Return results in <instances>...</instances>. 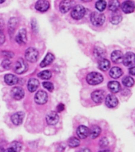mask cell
<instances>
[{
  "mask_svg": "<svg viewBox=\"0 0 135 152\" xmlns=\"http://www.w3.org/2000/svg\"><path fill=\"white\" fill-rule=\"evenodd\" d=\"M0 152H4V149L2 148V147H0Z\"/></svg>",
  "mask_w": 135,
  "mask_h": 152,
  "instance_id": "obj_43",
  "label": "cell"
},
{
  "mask_svg": "<svg viewBox=\"0 0 135 152\" xmlns=\"http://www.w3.org/2000/svg\"><path fill=\"white\" fill-rule=\"evenodd\" d=\"M104 80V76L97 72H91L86 77V81L90 85H97Z\"/></svg>",
  "mask_w": 135,
  "mask_h": 152,
  "instance_id": "obj_1",
  "label": "cell"
},
{
  "mask_svg": "<svg viewBox=\"0 0 135 152\" xmlns=\"http://www.w3.org/2000/svg\"><path fill=\"white\" fill-rule=\"evenodd\" d=\"M40 85V83L39 81L36 79V78H30L28 82V84H27V87H28V90L30 91V92H34L36 90H37L38 86Z\"/></svg>",
  "mask_w": 135,
  "mask_h": 152,
  "instance_id": "obj_18",
  "label": "cell"
},
{
  "mask_svg": "<svg viewBox=\"0 0 135 152\" xmlns=\"http://www.w3.org/2000/svg\"><path fill=\"white\" fill-rule=\"evenodd\" d=\"M110 76L113 78H118L122 75H123V71L120 67L118 66H114L110 71Z\"/></svg>",
  "mask_w": 135,
  "mask_h": 152,
  "instance_id": "obj_23",
  "label": "cell"
},
{
  "mask_svg": "<svg viewBox=\"0 0 135 152\" xmlns=\"http://www.w3.org/2000/svg\"><path fill=\"white\" fill-rule=\"evenodd\" d=\"M25 58L28 62L31 63H34L38 59V56H39V52L36 48H28V49L26 50L25 52Z\"/></svg>",
  "mask_w": 135,
  "mask_h": 152,
  "instance_id": "obj_4",
  "label": "cell"
},
{
  "mask_svg": "<svg viewBox=\"0 0 135 152\" xmlns=\"http://www.w3.org/2000/svg\"><path fill=\"white\" fill-rule=\"evenodd\" d=\"M54 55L52 54V53H47L46 55V56L44 57V59H43L42 62L40 63V66L41 67H45V66H48V65L52 64V62L54 61Z\"/></svg>",
  "mask_w": 135,
  "mask_h": 152,
  "instance_id": "obj_20",
  "label": "cell"
},
{
  "mask_svg": "<svg viewBox=\"0 0 135 152\" xmlns=\"http://www.w3.org/2000/svg\"><path fill=\"white\" fill-rule=\"evenodd\" d=\"M59 120V116L55 112H51L46 116V121L50 125H54L58 123Z\"/></svg>",
  "mask_w": 135,
  "mask_h": 152,
  "instance_id": "obj_12",
  "label": "cell"
},
{
  "mask_svg": "<svg viewBox=\"0 0 135 152\" xmlns=\"http://www.w3.org/2000/svg\"><path fill=\"white\" fill-rule=\"evenodd\" d=\"M48 96L47 93L44 90H40L36 94L35 96V102L39 104H44L47 102Z\"/></svg>",
  "mask_w": 135,
  "mask_h": 152,
  "instance_id": "obj_8",
  "label": "cell"
},
{
  "mask_svg": "<svg viewBox=\"0 0 135 152\" xmlns=\"http://www.w3.org/2000/svg\"><path fill=\"white\" fill-rule=\"evenodd\" d=\"M5 2V0H0V4L1 3H2V2Z\"/></svg>",
  "mask_w": 135,
  "mask_h": 152,
  "instance_id": "obj_44",
  "label": "cell"
},
{
  "mask_svg": "<svg viewBox=\"0 0 135 152\" xmlns=\"http://www.w3.org/2000/svg\"><path fill=\"white\" fill-rule=\"evenodd\" d=\"M91 97H92V101L95 102V103H101L103 102L104 97V90H95L91 94Z\"/></svg>",
  "mask_w": 135,
  "mask_h": 152,
  "instance_id": "obj_10",
  "label": "cell"
},
{
  "mask_svg": "<svg viewBox=\"0 0 135 152\" xmlns=\"http://www.w3.org/2000/svg\"><path fill=\"white\" fill-rule=\"evenodd\" d=\"M36 9L40 12H46L49 9L50 3L47 0H38L36 3Z\"/></svg>",
  "mask_w": 135,
  "mask_h": 152,
  "instance_id": "obj_11",
  "label": "cell"
},
{
  "mask_svg": "<svg viewBox=\"0 0 135 152\" xmlns=\"http://www.w3.org/2000/svg\"><path fill=\"white\" fill-rule=\"evenodd\" d=\"M28 70V64L23 59H19L15 64L14 66V71L18 75L25 73Z\"/></svg>",
  "mask_w": 135,
  "mask_h": 152,
  "instance_id": "obj_5",
  "label": "cell"
},
{
  "mask_svg": "<svg viewBox=\"0 0 135 152\" xmlns=\"http://www.w3.org/2000/svg\"><path fill=\"white\" fill-rule=\"evenodd\" d=\"M90 20L94 26H100L105 22V15L99 12H93L90 16Z\"/></svg>",
  "mask_w": 135,
  "mask_h": 152,
  "instance_id": "obj_2",
  "label": "cell"
},
{
  "mask_svg": "<svg viewBox=\"0 0 135 152\" xmlns=\"http://www.w3.org/2000/svg\"><path fill=\"white\" fill-rule=\"evenodd\" d=\"M122 19H123V18H122V16H121L120 14H114L113 16L111 17V22L112 24H114V25H117V24H118L119 22H121Z\"/></svg>",
  "mask_w": 135,
  "mask_h": 152,
  "instance_id": "obj_32",
  "label": "cell"
},
{
  "mask_svg": "<svg viewBox=\"0 0 135 152\" xmlns=\"http://www.w3.org/2000/svg\"><path fill=\"white\" fill-rule=\"evenodd\" d=\"M121 7H122V10L125 14H130V13H133L134 10L135 4L134 2L131 0H127V1H125L123 2Z\"/></svg>",
  "mask_w": 135,
  "mask_h": 152,
  "instance_id": "obj_9",
  "label": "cell"
},
{
  "mask_svg": "<svg viewBox=\"0 0 135 152\" xmlns=\"http://www.w3.org/2000/svg\"><path fill=\"white\" fill-rule=\"evenodd\" d=\"M85 14V7H82L81 5H78L73 7V10L71 11V17L75 20H79L82 18Z\"/></svg>",
  "mask_w": 135,
  "mask_h": 152,
  "instance_id": "obj_3",
  "label": "cell"
},
{
  "mask_svg": "<svg viewBox=\"0 0 135 152\" xmlns=\"http://www.w3.org/2000/svg\"><path fill=\"white\" fill-rule=\"evenodd\" d=\"M77 135L80 139H86L89 135V129L86 126H79L77 129Z\"/></svg>",
  "mask_w": 135,
  "mask_h": 152,
  "instance_id": "obj_15",
  "label": "cell"
},
{
  "mask_svg": "<svg viewBox=\"0 0 135 152\" xmlns=\"http://www.w3.org/2000/svg\"><path fill=\"white\" fill-rule=\"evenodd\" d=\"M98 66H99V68L103 71H107L109 68H110V66H111V64H110V61L107 60L106 59H100L99 61V64H98Z\"/></svg>",
  "mask_w": 135,
  "mask_h": 152,
  "instance_id": "obj_24",
  "label": "cell"
},
{
  "mask_svg": "<svg viewBox=\"0 0 135 152\" xmlns=\"http://www.w3.org/2000/svg\"><path fill=\"white\" fill-rule=\"evenodd\" d=\"M94 56L97 58V59H103L105 58L106 56V53H105V51H104L103 48H96L94 49Z\"/></svg>",
  "mask_w": 135,
  "mask_h": 152,
  "instance_id": "obj_25",
  "label": "cell"
},
{
  "mask_svg": "<svg viewBox=\"0 0 135 152\" xmlns=\"http://www.w3.org/2000/svg\"><path fill=\"white\" fill-rule=\"evenodd\" d=\"M4 80L7 85L9 86L15 85L16 83H18V78H17V76L14 75H12V74L6 75H5Z\"/></svg>",
  "mask_w": 135,
  "mask_h": 152,
  "instance_id": "obj_19",
  "label": "cell"
},
{
  "mask_svg": "<svg viewBox=\"0 0 135 152\" xmlns=\"http://www.w3.org/2000/svg\"><path fill=\"white\" fill-rule=\"evenodd\" d=\"M64 108H65V106H64L63 104H59V105H58V107H57V109H58V111L59 112H62V110L64 109Z\"/></svg>",
  "mask_w": 135,
  "mask_h": 152,
  "instance_id": "obj_38",
  "label": "cell"
},
{
  "mask_svg": "<svg viewBox=\"0 0 135 152\" xmlns=\"http://www.w3.org/2000/svg\"><path fill=\"white\" fill-rule=\"evenodd\" d=\"M100 132H101V129H100L99 126L97 125L92 127L91 130H89V135H91L92 139H96V138L98 137Z\"/></svg>",
  "mask_w": 135,
  "mask_h": 152,
  "instance_id": "obj_26",
  "label": "cell"
},
{
  "mask_svg": "<svg viewBox=\"0 0 135 152\" xmlns=\"http://www.w3.org/2000/svg\"><path fill=\"white\" fill-rule=\"evenodd\" d=\"M111 60L115 63V64H119L123 60V52L121 51H114L112 53H111Z\"/></svg>",
  "mask_w": 135,
  "mask_h": 152,
  "instance_id": "obj_21",
  "label": "cell"
},
{
  "mask_svg": "<svg viewBox=\"0 0 135 152\" xmlns=\"http://www.w3.org/2000/svg\"><path fill=\"white\" fill-rule=\"evenodd\" d=\"M119 6H120V3H119L118 0H111L109 2L108 9L111 11H116V10H118Z\"/></svg>",
  "mask_w": 135,
  "mask_h": 152,
  "instance_id": "obj_27",
  "label": "cell"
},
{
  "mask_svg": "<svg viewBox=\"0 0 135 152\" xmlns=\"http://www.w3.org/2000/svg\"><path fill=\"white\" fill-rule=\"evenodd\" d=\"M4 41H5V36L2 31L0 30V45H2V43H4Z\"/></svg>",
  "mask_w": 135,
  "mask_h": 152,
  "instance_id": "obj_37",
  "label": "cell"
},
{
  "mask_svg": "<svg viewBox=\"0 0 135 152\" xmlns=\"http://www.w3.org/2000/svg\"><path fill=\"white\" fill-rule=\"evenodd\" d=\"M99 152H111L110 151H108V150H104V151H101Z\"/></svg>",
  "mask_w": 135,
  "mask_h": 152,
  "instance_id": "obj_42",
  "label": "cell"
},
{
  "mask_svg": "<svg viewBox=\"0 0 135 152\" xmlns=\"http://www.w3.org/2000/svg\"><path fill=\"white\" fill-rule=\"evenodd\" d=\"M129 72L131 75H135V67L134 66H131L129 70Z\"/></svg>",
  "mask_w": 135,
  "mask_h": 152,
  "instance_id": "obj_39",
  "label": "cell"
},
{
  "mask_svg": "<svg viewBox=\"0 0 135 152\" xmlns=\"http://www.w3.org/2000/svg\"><path fill=\"white\" fill-rule=\"evenodd\" d=\"M38 76L42 79H49L52 77V72L49 71H41L38 74Z\"/></svg>",
  "mask_w": 135,
  "mask_h": 152,
  "instance_id": "obj_31",
  "label": "cell"
},
{
  "mask_svg": "<svg viewBox=\"0 0 135 152\" xmlns=\"http://www.w3.org/2000/svg\"><path fill=\"white\" fill-rule=\"evenodd\" d=\"M108 89L112 93H118L121 89L120 84L117 81H111L108 83Z\"/></svg>",
  "mask_w": 135,
  "mask_h": 152,
  "instance_id": "obj_22",
  "label": "cell"
},
{
  "mask_svg": "<svg viewBox=\"0 0 135 152\" xmlns=\"http://www.w3.org/2000/svg\"><path fill=\"white\" fill-rule=\"evenodd\" d=\"M24 116H25V114H24L23 112H17V113L12 115V122L15 125H20L22 123V121H23Z\"/></svg>",
  "mask_w": 135,
  "mask_h": 152,
  "instance_id": "obj_16",
  "label": "cell"
},
{
  "mask_svg": "<svg viewBox=\"0 0 135 152\" xmlns=\"http://www.w3.org/2000/svg\"><path fill=\"white\" fill-rule=\"evenodd\" d=\"M123 85L126 86V87H131L134 84V80L132 77H130V76H126L123 79Z\"/></svg>",
  "mask_w": 135,
  "mask_h": 152,
  "instance_id": "obj_28",
  "label": "cell"
},
{
  "mask_svg": "<svg viewBox=\"0 0 135 152\" xmlns=\"http://www.w3.org/2000/svg\"><path fill=\"white\" fill-rule=\"evenodd\" d=\"M43 86H44V87L49 90L50 92H52L54 90V86H53V84L52 83H50V82H44V83H43Z\"/></svg>",
  "mask_w": 135,
  "mask_h": 152,
  "instance_id": "obj_34",
  "label": "cell"
},
{
  "mask_svg": "<svg viewBox=\"0 0 135 152\" xmlns=\"http://www.w3.org/2000/svg\"><path fill=\"white\" fill-rule=\"evenodd\" d=\"M96 8H97V10L99 11H103L105 10L107 7V2L105 0H98L97 2H96Z\"/></svg>",
  "mask_w": 135,
  "mask_h": 152,
  "instance_id": "obj_29",
  "label": "cell"
},
{
  "mask_svg": "<svg viewBox=\"0 0 135 152\" xmlns=\"http://www.w3.org/2000/svg\"><path fill=\"white\" fill-rule=\"evenodd\" d=\"M16 41L19 45H25L27 42V33L25 28H22L19 31L16 36Z\"/></svg>",
  "mask_w": 135,
  "mask_h": 152,
  "instance_id": "obj_14",
  "label": "cell"
},
{
  "mask_svg": "<svg viewBox=\"0 0 135 152\" xmlns=\"http://www.w3.org/2000/svg\"><path fill=\"white\" fill-rule=\"evenodd\" d=\"M79 152H91V151L89 148H83Z\"/></svg>",
  "mask_w": 135,
  "mask_h": 152,
  "instance_id": "obj_41",
  "label": "cell"
},
{
  "mask_svg": "<svg viewBox=\"0 0 135 152\" xmlns=\"http://www.w3.org/2000/svg\"><path fill=\"white\" fill-rule=\"evenodd\" d=\"M25 95V91L22 88L16 86L11 90V96L15 100H21Z\"/></svg>",
  "mask_w": 135,
  "mask_h": 152,
  "instance_id": "obj_13",
  "label": "cell"
},
{
  "mask_svg": "<svg viewBox=\"0 0 135 152\" xmlns=\"http://www.w3.org/2000/svg\"><path fill=\"white\" fill-rule=\"evenodd\" d=\"M118 98L113 94H108L105 100V104L109 108H114L118 104Z\"/></svg>",
  "mask_w": 135,
  "mask_h": 152,
  "instance_id": "obj_17",
  "label": "cell"
},
{
  "mask_svg": "<svg viewBox=\"0 0 135 152\" xmlns=\"http://www.w3.org/2000/svg\"><path fill=\"white\" fill-rule=\"evenodd\" d=\"M4 152H16V151H15L13 148L9 147V148H7V150H4Z\"/></svg>",
  "mask_w": 135,
  "mask_h": 152,
  "instance_id": "obj_40",
  "label": "cell"
},
{
  "mask_svg": "<svg viewBox=\"0 0 135 152\" xmlns=\"http://www.w3.org/2000/svg\"><path fill=\"white\" fill-rule=\"evenodd\" d=\"M69 146L72 148H75V147H78L80 144V140H78V138L72 137L69 140Z\"/></svg>",
  "mask_w": 135,
  "mask_h": 152,
  "instance_id": "obj_30",
  "label": "cell"
},
{
  "mask_svg": "<svg viewBox=\"0 0 135 152\" xmlns=\"http://www.w3.org/2000/svg\"><path fill=\"white\" fill-rule=\"evenodd\" d=\"M2 66L4 67L5 69H8L10 67V66H11V62L9 61V59H5V60H3L2 63Z\"/></svg>",
  "mask_w": 135,
  "mask_h": 152,
  "instance_id": "obj_35",
  "label": "cell"
},
{
  "mask_svg": "<svg viewBox=\"0 0 135 152\" xmlns=\"http://www.w3.org/2000/svg\"><path fill=\"white\" fill-rule=\"evenodd\" d=\"M108 144V141L107 140L106 138H102L101 140H100V142H99V145H100V147H107Z\"/></svg>",
  "mask_w": 135,
  "mask_h": 152,
  "instance_id": "obj_36",
  "label": "cell"
},
{
  "mask_svg": "<svg viewBox=\"0 0 135 152\" xmlns=\"http://www.w3.org/2000/svg\"><path fill=\"white\" fill-rule=\"evenodd\" d=\"M135 55L133 52H127L125 56H123L122 62L126 66H134V65Z\"/></svg>",
  "mask_w": 135,
  "mask_h": 152,
  "instance_id": "obj_7",
  "label": "cell"
},
{
  "mask_svg": "<svg viewBox=\"0 0 135 152\" xmlns=\"http://www.w3.org/2000/svg\"><path fill=\"white\" fill-rule=\"evenodd\" d=\"M10 146H11L10 147H11V148H13V149H14L16 152H19L21 149V144L19 142H17V141L16 142H12Z\"/></svg>",
  "mask_w": 135,
  "mask_h": 152,
  "instance_id": "obj_33",
  "label": "cell"
},
{
  "mask_svg": "<svg viewBox=\"0 0 135 152\" xmlns=\"http://www.w3.org/2000/svg\"><path fill=\"white\" fill-rule=\"evenodd\" d=\"M74 6V2L72 0H62L59 4V10L62 13H67Z\"/></svg>",
  "mask_w": 135,
  "mask_h": 152,
  "instance_id": "obj_6",
  "label": "cell"
}]
</instances>
